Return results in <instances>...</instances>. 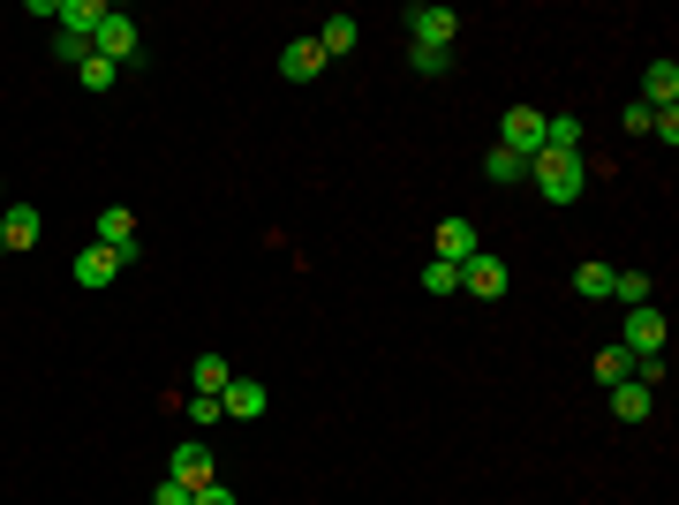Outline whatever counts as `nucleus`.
Wrapping results in <instances>:
<instances>
[{"mask_svg":"<svg viewBox=\"0 0 679 505\" xmlns=\"http://www.w3.org/2000/svg\"><path fill=\"white\" fill-rule=\"evenodd\" d=\"M76 84H84V91H114V84H122V69H114V61H98V53H91L84 69H76Z\"/></svg>","mask_w":679,"mask_h":505,"instance_id":"nucleus-27","label":"nucleus"},{"mask_svg":"<svg viewBox=\"0 0 679 505\" xmlns=\"http://www.w3.org/2000/svg\"><path fill=\"white\" fill-rule=\"evenodd\" d=\"M317 69H325V45H317V39H295L288 53H280V76H295V84H310Z\"/></svg>","mask_w":679,"mask_h":505,"instance_id":"nucleus-15","label":"nucleus"},{"mask_svg":"<svg viewBox=\"0 0 679 505\" xmlns=\"http://www.w3.org/2000/svg\"><path fill=\"white\" fill-rule=\"evenodd\" d=\"M39 234H45L39 204H0V250H39Z\"/></svg>","mask_w":679,"mask_h":505,"instance_id":"nucleus-9","label":"nucleus"},{"mask_svg":"<svg viewBox=\"0 0 679 505\" xmlns=\"http://www.w3.org/2000/svg\"><path fill=\"white\" fill-rule=\"evenodd\" d=\"M476 250H483L476 219H438V256H446V264H468Z\"/></svg>","mask_w":679,"mask_h":505,"instance_id":"nucleus-12","label":"nucleus"},{"mask_svg":"<svg viewBox=\"0 0 679 505\" xmlns=\"http://www.w3.org/2000/svg\"><path fill=\"white\" fill-rule=\"evenodd\" d=\"M424 295H461V264L430 256V264H424Z\"/></svg>","mask_w":679,"mask_h":505,"instance_id":"nucleus-24","label":"nucleus"},{"mask_svg":"<svg viewBox=\"0 0 679 505\" xmlns=\"http://www.w3.org/2000/svg\"><path fill=\"white\" fill-rule=\"evenodd\" d=\"M189 505H242V498H234V491H227V483H219V475H212L205 491H189Z\"/></svg>","mask_w":679,"mask_h":505,"instance_id":"nucleus-29","label":"nucleus"},{"mask_svg":"<svg viewBox=\"0 0 679 505\" xmlns=\"http://www.w3.org/2000/svg\"><path fill=\"white\" fill-rule=\"evenodd\" d=\"M612 272H619V264H604V256H596V264H574V295L582 302H612Z\"/></svg>","mask_w":679,"mask_h":505,"instance_id":"nucleus-19","label":"nucleus"},{"mask_svg":"<svg viewBox=\"0 0 679 505\" xmlns=\"http://www.w3.org/2000/svg\"><path fill=\"white\" fill-rule=\"evenodd\" d=\"M529 181H536L544 204H582V189H589V159H582V151H536V159H529Z\"/></svg>","mask_w":679,"mask_h":505,"instance_id":"nucleus-1","label":"nucleus"},{"mask_svg":"<svg viewBox=\"0 0 679 505\" xmlns=\"http://www.w3.org/2000/svg\"><path fill=\"white\" fill-rule=\"evenodd\" d=\"M596 385H627L635 378V347H619V339H612V347H596Z\"/></svg>","mask_w":679,"mask_h":505,"instance_id":"nucleus-18","label":"nucleus"},{"mask_svg":"<svg viewBox=\"0 0 679 505\" xmlns=\"http://www.w3.org/2000/svg\"><path fill=\"white\" fill-rule=\"evenodd\" d=\"M499 151L536 159V151H544V106H506V114H499Z\"/></svg>","mask_w":679,"mask_h":505,"instance_id":"nucleus-3","label":"nucleus"},{"mask_svg":"<svg viewBox=\"0 0 679 505\" xmlns=\"http://www.w3.org/2000/svg\"><path fill=\"white\" fill-rule=\"evenodd\" d=\"M619 347H635V355H665V309H657V302L627 309V325H619Z\"/></svg>","mask_w":679,"mask_h":505,"instance_id":"nucleus-8","label":"nucleus"},{"mask_svg":"<svg viewBox=\"0 0 679 505\" xmlns=\"http://www.w3.org/2000/svg\"><path fill=\"white\" fill-rule=\"evenodd\" d=\"M189 422L212 430V422H219V392H189Z\"/></svg>","mask_w":679,"mask_h":505,"instance_id":"nucleus-28","label":"nucleus"},{"mask_svg":"<svg viewBox=\"0 0 679 505\" xmlns=\"http://www.w3.org/2000/svg\"><path fill=\"white\" fill-rule=\"evenodd\" d=\"M167 475H174V483H189V491H205V483H212V453H205V445H174Z\"/></svg>","mask_w":679,"mask_h":505,"instance_id":"nucleus-14","label":"nucleus"},{"mask_svg":"<svg viewBox=\"0 0 679 505\" xmlns=\"http://www.w3.org/2000/svg\"><path fill=\"white\" fill-rule=\"evenodd\" d=\"M641 106H649V114H672L679 106V61L672 53H657V61L641 69Z\"/></svg>","mask_w":679,"mask_h":505,"instance_id":"nucleus-7","label":"nucleus"},{"mask_svg":"<svg viewBox=\"0 0 679 505\" xmlns=\"http://www.w3.org/2000/svg\"><path fill=\"white\" fill-rule=\"evenodd\" d=\"M453 39H461V15H453V8H438V0H416V8H408V45H446V53H453Z\"/></svg>","mask_w":679,"mask_h":505,"instance_id":"nucleus-4","label":"nucleus"},{"mask_svg":"<svg viewBox=\"0 0 679 505\" xmlns=\"http://www.w3.org/2000/svg\"><path fill=\"white\" fill-rule=\"evenodd\" d=\"M152 505H189V483H174V475H167V483L152 491Z\"/></svg>","mask_w":679,"mask_h":505,"instance_id":"nucleus-31","label":"nucleus"},{"mask_svg":"<svg viewBox=\"0 0 679 505\" xmlns=\"http://www.w3.org/2000/svg\"><path fill=\"white\" fill-rule=\"evenodd\" d=\"M264 408H272V392H264L257 378H227V392H219V415H234V422H257Z\"/></svg>","mask_w":679,"mask_h":505,"instance_id":"nucleus-10","label":"nucleus"},{"mask_svg":"<svg viewBox=\"0 0 679 505\" xmlns=\"http://www.w3.org/2000/svg\"><path fill=\"white\" fill-rule=\"evenodd\" d=\"M355 39H363V31H355V15H325V23H317V45H325V61H333V53H355Z\"/></svg>","mask_w":679,"mask_h":505,"instance_id":"nucleus-20","label":"nucleus"},{"mask_svg":"<svg viewBox=\"0 0 679 505\" xmlns=\"http://www.w3.org/2000/svg\"><path fill=\"white\" fill-rule=\"evenodd\" d=\"M114 280H122V256L98 250V242H84V250H76V287L98 295V287H114Z\"/></svg>","mask_w":679,"mask_h":505,"instance_id":"nucleus-11","label":"nucleus"},{"mask_svg":"<svg viewBox=\"0 0 679 505\" xmlns=\"http://www.w3.org/2000/svg\"><path fill=\"white\" fill-rule=\"evenodd\" d=\"M98 15H106V0H53V23H61L69 39H91Z\"/></svg>","mask_w":679,"mask_h":505,"instance_id":"nucleus-13","label":"nucleus"},{"mask_svg":"<svg viewBox=\"0 0 679 505\" xmlns=\"http://www.w3.org/2000/svg\"><path fill=\"white\" fill-rule=\"evenodd\" d=\"M544 151H582V122L574 114H544Z\"/></svg>","mask_w":679,"mask_h":505,"instance_id":"nucleus-22","label":"nucleus"},{"mask_svg":"<svg viewBox=\"0 0 679 505\" xmlns=\"http://www.w3.org/2000/svg\"><path fill=\"white\" fill-rule=\"evenodd\" d=\"M53 61H61V69L76 76V69L91 61V39H69V31H53Z\"/></svg>","mask_w":679,"mask_h":505,"instance_id":"nucleus-26","label":"nucleus"},{"mask_svg":"<svg viewBox=\"0 0 679 505\" xmlns=\"http://www.w3.org/2000/svg\"><path fill=\"white\" fill-rule=\"evenodd\" d=\"M649 408H657V392H649V385H612V415L619 422H649Z\"/></svg>","mask_w":679,"mask_h":505,"instance_id":"nucleus-16","label":"nucleus"},{"mask_svg":"<svg viewBox=\"0 0 679 505\" xmlns=\"http://www.w3.org/2000/svg\"><path fill=\"white\" fill-rule=\"evenodd\" d=\"M91 53H98V61H114V69H128V61L144 53L136 15H128V8H106V15H98V31H91Z\"/></svg>","mask_w":679,"mask_h":505,"instance_id":"nucleus-2","label":"nucleus"},{"mask_svg":"<svg viewBox=\"0 0 679 505\" xmlns=\"http://www.w3.org/2000/svg\"><path fill=\"white\" fill-rule=\"evenodd\" d=\"M649 295H657V280H649L641 264H619V272H612V302H627V309H641Z\"/></svg>","mask_w":679,"mask_h":505,"instance_id":"nucleus-17","label":"nucleus"},{"mask_svg":"<svg viewBox=\"0 0 679 505\" xmlns=\"http://www.w3.org/2000/svg\"><path fill=\"white\" fill-rule=\"evenodd\" d=\"M649 136H657V144H679V106L672 114H649Z\"/></svg>","mask_w":679,"mask_h":505,"instance_id":"nucleus-30","label":"nucleus"},{"mask_svg":"<svg viewBox=\"0 0 679 505\" xmlns=\"http://www.w3.org/2000/svg\"><path fill=\"white\" fill-rule=\"evenodd\" d=\"M227 378H234L227 355H197V362H189V392H227Z\"/></svg>","mask_w":679,"mask_h":505,"instance_id":"nucleus-21","label":"nucleus"},{"mask_svg":"<svg viewBox=\"0 0 679 505\" xmlns=\"http://www.w3.org/2000/svg\"><path fill=\"white\" fill-rule=\"evenodd\" d=\"M408 69H416V76H446L453 53H446V45H408Z\"/></svg>","mask_w":679,"mask_h":505,"instance_id":"nucleus-25","label":"nucleus"},{"mask_svg":"<svg viewBox=\"0 0 679 505\" xmlns=\"http://www.w3.org/2000/svg\"><path fill=\"white\" fill-rule=\"evenodd\" d=\"M461 287H468V295H476V302H499V295H506V287H513L506 256L476 250V256H468V264H461Z\"/></svg>","mask_w":679,"mask_h":505,"instance_id":"nucleus-5","label":"nucleus"},{"mask_svg":"<svg viewBox=\"0 0 679 505\" xmlns=\"http://www.w3.org/2000/svg\"><path fill=\"white\" fill-rule=\"evenodd\" d=\"M521 173H529V159H513V151H499V144L483 151V181H499V189H506V181H521Z\"/></svg>","mask_w":679,"mask_h":505,"instance_id":"nucleus-23","label":"nucleus"},{"mask_svg":"<svg viewBox=\"0 0 679 505\" xmlns=\"http://www.w3.org/2000/svg\"><path fill=\"white\" fill-rule=\"evenodd\" d=\"M91 242H98V250H114L122 264H136V256H144V250H136V211H128V204H106V211H98V234H91Z\"/></svg>","mask_w":679,"mask_h":505,"instance_id":"nucleus-6","label":"nucleus"}]
</instances>
